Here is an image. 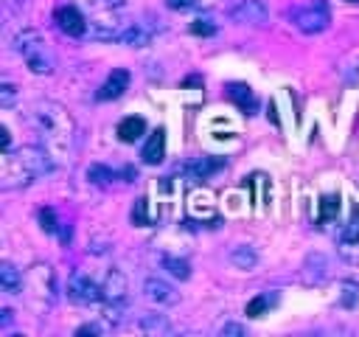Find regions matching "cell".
<instances>
[{
	"mask_svg": "<svg viewBox=\"0 0 359 337\" xmlns=\"http://www.w3.org/2000/svg\"><path fill=\"white\" fill-rule=\"evenodd\" d=\"M143 295H146V300H151V303H157V306H171V303H177L174 286H171L168 281H163V278H154V275L146 278Z\"/></svg>",
	"mask_w": 359,
	"mask_h": 337,
	"instance_id": "obj_10",
	"label": "cell"
},
{
	"mask_svg": "<svg viewBox=\"0 0 359 337\" xmlns=\"http://www.w3.org/2000/svg\"><path fill=\"white\" fill-rule=\"evenodd\" d=\"M196 0H165V6L168 8H174V11H185V8H191Z\"/></svg>",
	"mask_w": 359,
	"mask_h": 337,
	"instance_id": "obj_31",
	"label": "cell"
},
{
	"mask_svg": "<svg viewBox=\"0 0 359 337\" xmlns=\"http://www.w3.org/2000/svg\"><path fill=\"white\" fill-rule=\"evenodd\" d=\"M227 258H230V264L238 267V270H252V267L258 264V253H255L250 244H236Z\"/></svg>",
	"mask_w": 359,
	"mask_h": 337,
	"instance_id": "obj_20",
	"label": "cell"
},
{
	"mask_svg": "<svg viewBox=\"0 0 359 337\" xmlns=\"http://www.w3.org/2000/svg\"><path fill=\"white\" fill-rule=\"evenodd\" d=\"M0 95H3L0 104H3V107H11V101H14V87H11V84H3V87H0Z\"/></svg>",
	"mask_w": 359,
	"mask_h": 337,
	"instance_id": "obj_30",
	"label": "cell"
},
{
	"mask_svg": "<svg viewBox=\"0 0 359 337\" xmlns=\"http://www.w3.org/2000/svg\"><path fill=\"white\" fill-rule=\"evenodd\" d=\"M104 300H112V303H126V278L121 270H112L107 275V284H104Z\"/></svg>",
	"mask_w": 359,
	"mask_h": 337,
	"instance_id": "obj_18",
	"label": "cell"
},
{
	"mask_svg": "<svg viewBox=\"0 0 359 337\" xmlns=\"http://www.w3.org/2000/svg\"><path fill=\"white\" fill-rule=\"evenodd\" d=\"M328 278V258L323 253H311L303 264V281L306 284H323Z\"/></svg>",
	"mask_w": 359,
	"mask_h": 337,
	"instance_id": "obj_15",
	"label": "cell"
},
{
	"mask_svg": "<svg viewBox=\"0 0 359 337\" xmlns=\"http://www.w3.org/2000/svg\"><path fill=\"white\" fill-rule=\"evenodd\" d=\"M53 20H56V25L67 34V37H84L87 34V20H84V14L73 6V3H65V6H59L56 11H53Z\"/></svg>",
	"mask_w": 359,
	"mask_h": 337,
	"instance_id": "obj_7",
	"label": "cell"
},
{
	"mask_svg": "<svg viewBox=\"0 0 359 337\" xmlns=\"http://www.w3.org/2000/svg\"><path fill=\"white\" fill-rule=\"evenodd\" d=\"M14 48H17V53L22 56V62L28 65L31 73H36V76L53 73L56 56H53V51H50V45H48V39H45L42 31H36V28H22V31L14 37Z\"/></svg>",
	"mask_w": 359,
	"mask_h": 337,
	"instance_id": "obj_3",
	"label": "cell"
},
{
	"mask_svg": "<svg viewBox=\"0 0 359 337\" xmlns=\"http://www.w3.org/2000/svg\"><path fill=\"white\" fill-rule=\"evenodd\" d=\"M227 98L241 110V112H252L255 107H258V101H255V93L247 87V84H238V81H233V84H227Z\"/></svg>",
	"mask_w": 359,
	"mask_h": 337,
	"instance_id": "obj_17",
	"label": "cell"
},
{
	"mask_svg": "<svg viewBox=\"0 0 359 337\" xmlns=\"http://www.w3.org/2000/svg\"><path fill=\"white\" fill-rule=\"evenodd\" d=\"M31 289H34L45 303L53 300V272H50L48 264H36V267L31 270Z\"/></svg>",
	"mask_w": 359,
	"mask_h": 337,
	"instance_id": "obj_13",
	"label": "cell"
},
{
	"mask_svg": "<svg viewBox=\"0 0 359 337\" xmlns=\"http://www.w3.org/2000/svg\"><path fill=\"white\" fill-rule=\"evenodd\" d=\"M50 171V152L39 146H20V149H6L0 160V185L6 191L22 188L42 174Z\"/></svg>",
	"mask_w": 359,
	"mask_h": 337,
	"instance_id": "obj_2",
	"label": "cell"
},
{
	"mask_svg": "<svg viewBox=\"0 0 359 337\" xmlns=\"http://www.w3.org/2000/svg\"><path fill=\"white\" fill-rule=\"evenodd\" d=\"M163 267L174 275V278H180V281H185L188 275H191V264L185 261V258H174V256H163Z\"/></svg>",
	"mask_w": 359,
	"mask_h": 337,
	"instance_id": "obj_25",
	"label": "cell"
},
{
	"mask_svg": "<svg viewBox=\"0 0 359 337\" xmlns=\"http://www.w3.org/2000/svg\"><path fill=\"white\" fill-rule=\"evenodd\" d=\"M39 222H42V230H48V233H53L59 227V222H56V216H53L50 208H42L39 211Z\"/></svg>",
	"mask_w": 359,
	"mask_h": 337,
	"instance_id": "obj_28",
	"label": "cell"
},
{
	"mask_svg": "<svg viewBox=\"0 0 359 337\" xmlns=\"http://www.w3.org/2000/svg\"><path fill=\"white\" fill-rule=\"evenodd\" d=\"M121 174H129L132 177V171L126 168V171H121ZM118 171H112V168H107V166H90L87 168V180L90 183H95V185H109L112 180H118L121 177Z\"/></svg>",
	"mask_w": 359,
	"mask_h": 337,
	"instance_id": "obj_22",
	"label": "cell"
},
{
	"mask_svg": "<svg viewBox=\"0 0 359 337\" xmlns=\"http://www.w3.org/2000/svg\"><path fill=\"white\" fill-rule=\"evenodd\" d=\"M132 222L140 225V227H149V225L154 222L151 213H149V199H146V197H140V199L135 202V208H132Z\"/></svg>",
	"mask_w": 359,
	"mask_h": 337,
	"instance_id": "obj_26",
	"label": "cell"
},
{
	"mask_svg": "<svg viewBox=\"0 0 359 337\" xmlns=\"http://www.w3.org/2000/svg\"><path fill=\"white\" fill-rule=\"evenodd\" d=\"M143 132H146V121H143L140 115H126V118L115 126V135H118V140H123V143L140 140Z\"/></svg>",
	"mask_w": 359,
	"mask_h": 337,
	"instance_id": "obj_16",
	"label": "cell"
},
{
	"mask_svg": "<svg viewBox=\"0 0 359 337\" xmlns=\"http://www.w3.org/2000/svg\"><path fill=\"white\" fill-rule=\"evenodd\" d=\"M140 157H143L146 166H157V163L165 157V129H154V132L149 135V140H146Z\"/></svg>",
	"mask_w": 359,
	"mask_h": 337,
	"instance_id": "obj_14",
	"label": "cell"
},
{
	"mask_svg": "<svg viewBox=\"0 0 359 337\" xmlns=\"http://www.w3.org/2000/svg\"><path fill=\"white\" fill-rule=\"evenodd\" d=\"M230 17L238 25H264L269 17V8L264 6V0H238L230 11Z\"/></svg>",
	"mask_w": 359,
	"mask_h": 337,
	"instance_id": "obj_8",
	"label": "cell"
},
{
	"mask_svg": "<svg viewBox=\"0 0 359 337\" xmlns=\"http://www.w3.org/2000/svg\"><path fill=\"white\" fill-rule=\"evenodd\" d=\"M224 166V160H216V157H194L188 163L180 166V171L188 177V180H208L213 171H219Z\"/></svg>",
	"mask_w": 359,
	"mask_h": 337,
	"instance_id": "obj_12",
	"label": "cell"
},
{
	"mask_svg": "<svg viewBox=\"0 0 359 337\" xmlns=\"http://www.w3.org/2000/svg\"><path fill=\"white\" fill-rule=\"evenodd\" d=\"M34 126L42 135L45 149L50 152L53 160H70L79 143V126L73 115L56 104V101H36L34 107Z\"/></svg>",
	"mask_w": 359,
	"mask_h": 337,
	"instance_id": "obj_1",
	"label": "cell"
},
{
	"mask_svg": "<svg viewBox=\"0 0 359 337\" xmlns=\"http://www.w3.org/2000/svg\"><path fill=\"white\" fill-rule=\"evenodd\" d=\"M337 250L348 264H359V211H353L351 219L342 225L339 239H337Z\"/></svg>",
	"mask_w": 359,
	"mask_h": 337,
	"instance_id": "obj_6",
	"label": "cell"
},
{
	"mask_svg": "<svg viewBox=\"0 0 359 337\" xmlns=\"http://www.w3.org/2000/svg\"><path fill=\"white\" fill-rule=\"evenodd\" d=\"M67 298L73 303L93 306V303H101L104 300V286L95 278H90L87 272H73L70 281H67Z\"/></svg>",
	"mask_w": 359,
	"mask_h": 337,
	"instance_id": "obj_5",
	"label": "cell"
},
{
	"mask_svg": "<svg viewBox=\"0 0 359 337\" xmlns=\"http://www.w3.org/2000/svg\"><path fill=\"white\" fill-rule=\"evenodd\" d=\"M337 211H339V194H325L320 199V216H317V225H325L331 219H337Z\"/></svg>",
	"mask_w": 359,
	"mask_h": 337,
	"instance_id": "obj_24",
	"label": "cell"
},
{
	"mask_svg": "<svg viewBox=\"0 0 359 337\" xmlns=\"http://www.w3.org/2000/svg\"><path fill=\"white\" fill-rule=\"evenodd\" d=\"M219 334H222V337H227V334H236V337H244V334H247V329H244V326H238V323H224V326L219 329Z\"/></svg>",
	"mask_w": 359,
	"mask_h": 337,
	"instance_id": "obj_29",
	"label": "cell"
},
{
	"mask_svg": "<svg viewBox=\"0 0 359 337\" xmlns=\"http://www.w3.org/2000/svg\"><path fill=\"white\" fill-rule=\"evenodd\" d=\"M140 329H143L146 334H171V331H174L171 323H168L163 315H143V317H140Z\"/></svg>",
	"mask_w": 359,
	"mask_h": 337,
	"instance_id": "obj_23",
	"label": "cell"
},
{
	"mask_svg": "<svg viewBox=\"0 0 359 337\" xmlns=\"http://www.w3.org/2000/svg\"><path fill=\"white\" fill-rule=\"evenodd\" d=\"M0 284H3V292L20 295V292H22V272H20L11 261H3V264H0Z\"/></svg>",
	"mask_w": 359,
	"mask_h": 337,
	"instance_id": "obj_19",
	"label": "cell"
},
{
	"mask_svg": "<svg viewBox=\"0 0 359 337\" xmlns=\"http://www.w3.org/2000/svg\"><path fill=\"white\" fill-rule=\"evenodd\" d=\"M289 17H292L294 28L303 31V34H320L331 22V11H328V3L325 0H311V3H306L300 8H294Z\"/></svg>",
	"mask_w": 359,
	"mask_h": 337,
	"instance_id": "obj_4",
	"label": "cell"
},
{
	"mask_svg": "<svg viewBox=\"0 0 359 337\" xmlns=\"http://www.w3.org/2000/svg\"><path fill=\"white\" fill-rule=\"evenodd\" d=\"M213 31H216V22H213V17H210V14L196 17V20L191 22V34H196V37H210Z\"/></svg>",
	"mask_w": 359,
	"mask_h": 337,
	"instance_id": "obj_27",
	"label": "cell"
},
{
	"mask_svg": "<svg viewBox=\"0 0 359 337\" xmlns=\"http://www.w3.org/2000/svg\"><path fill=\"white\" fill-rule=\"evenodd\" d=\"M129 70H123V67H115L107 79H104V84L98 87V93H95V98L98 101H112V98H118V95H123V90L129 87Z\"/></svg>",
	"mask_w": 359,
	"mask_h": 337,
	"instance_id": "obj_9",
	"label": "cell"
},
{
	"mask_svg": "<svg viewBox=\"0 0 359 337\" xmlns=\"http://www.w3.org/2000/svg\"><path fill=\"white\" fill-rule=\"evenodd\" d=\"M154 34H157V25H151V22H140V20H129V25H126L121 42H123V45H132V48H143V45L151 42Z\"/></svg>",
	"mask_w": 359,
	"mask_h": 337,
	"instance_id": "obj_11",
	"label": "cell"
},
{
	"mask_svg": "<svg viewBox=\"0 0 359 337\" xmlns=\"http://www.w3.org/2000/svg\"><path fill=\"white\" fill-rule=\"evenodd\" d=\"M278 303V295L272 292H261V295H255L252 300H247V306H244V315L247 317H261V315H266V309H272Z\"/></svg>",
	"mask_w": 359,
	"mask_h": 337,
	"instance_id": "obj_21",
	"label": "cell"
},
{
	"mask_svg": "<svg viewBox=\"0 0 359 337\" xmlns=\"http://www.w3.org/2000/svg\"><path fill=\"white\" fill-rule=\"evenodd\" d=\"M351 3H356V0H351Z\"/></svg>",
	"mask_w": 359,
	"mask_h": 337,
	"instance_id": "obj_33",
	"label": "cell"
},
{
	"mask_svg": "<svg viewBox=\"0 0 359 337\" xmlns=\"http://www.w3.org/2000/svg\"><path fill=\"white\" fill-rule=\"evenodd\" d=\"M101 331V326L98 323H84V326H79L76 329V334H98Z\"/></svg>",
	"mask_w": 359,
	"mask_h": 337,
	"instance_id": "obj_32",
	"label": "cell"
}]
</instances>
